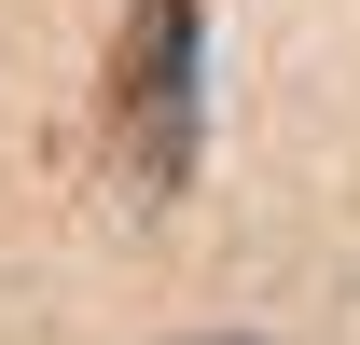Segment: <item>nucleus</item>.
<instances>
[{
    "label": "nucleus",
    "instance_id": "1",
    "mask_svg": "<svg viewBox=\"0 0 360 345\" xmlns=\"http://www.w3.org/2000/svg\"><path fill=\"white\" fill-rule=\"evenodd\" d=\"M194 69H208V14L194 0H139L111 42V138H125L139 194L194 180Z\"/></svg>",
    "mask_w": 360,
    "mask_h": 345
}]
</instances>
